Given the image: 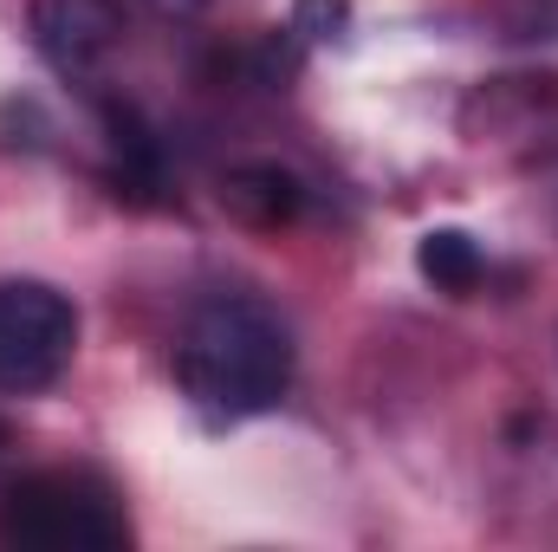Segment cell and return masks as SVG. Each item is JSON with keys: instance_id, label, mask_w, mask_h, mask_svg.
Returning a JSON list of instances; mask_svg holds the SVG:
<instances>
[{"instance_id": "obj_5", "label": "cell", "mask_w": 558, "mask_h": 552, "mask_svg": "<svg viewBox=\"0 0 558 552\" xmlns=\"http://www.w3.org/2000/svg\"><path fill=\"white\" fill-rule=\"evenodd\" d=\"M221 208H228V221H241L254 235H279L286 221H299L305 189L279 163H241V169L221 176Z\"/></svg>"}, {"instance_id": "obj_1", "label": "cell", "mask_w": 558, "mask_h": 552, "mask_svg": "<svg viewBox=\"0 0 558 552\" xmlns=\"http://www.w3.org/2000/svg\"><path fill=\"white\" fill-rule=\"evenodd\" d=\"M175 377H182L189 404L215 422L260 416L292 384V332L274 305H260L247 292H221L189 319V332L175 345Z\"/></svg>"}, {"instance_id": "obj_2", "label": "cell", "mask_w": 558, "mask_h": 552, "mask_svg": "<svg viewBox=\"0 0 558 552\" xmlns=\"http://www.w3.org/2000/svg\"><path fill=\"white\" fill-rule=\"evenodd\" d=\"M0 540L39 552H111L131 547V527L118 514V494L98 475L78 468H46L7 488L0 501Z\"/></svg>"}, {"instance_id": "obj_7", "label": "cell", "mask_w": 558, "mask_h": 552, "mask_svg": "<svg viewBox=\"0 0 558 552\" xmlns=\"http://www.w3.org/2000/svg\"><path fill=\"white\" fill-rule=\"evenodd\" d=\"M156 7H162V13H195L202 0H156Z\"/></svg>"}, {"instance_id": "obj_3", "label": "cell", "mask_w": 558, "mask_h": 552, "mask_svg": "<svg viewBox=\"0 0 558 552\" xmlns=\"http://www.w3.org/2000/svg\"><path fill=\"white\" fill-rule=\"evenodd\" d=\"M78 351V305L46 279H0V391L59 384Z\"/></svg>"}, {"instance_id": "obj_4", "label": "cell", "mask_w": 558, "mask_h": 552, "mask_svg": "<svg viewBox=\"0 0 558 552\" xmlns=\"http://www.w3.org/2000/svg\"><path fill=\"white\" fill-rule=\"evenodd\" d=\"M124 39L118 0H33V46L59 72H92Z\"/></svg>"}, {"instance_id": "obj_6", "label": "cell", "mask_w": 558, "mask_h": 552, "mask_svg": "<svg viewBox=\"0 0 558 552\" xmlns=\"http://www.w3.org/2000/svg\"><path fill=\"white\" fill-rule=\"evenodd\" d=\"M416 267H422V279L435 286V292H474L481 286V274H487V261H481V248L461 235V228H428L416 241Z\"/></svg>"}]
</instances>
